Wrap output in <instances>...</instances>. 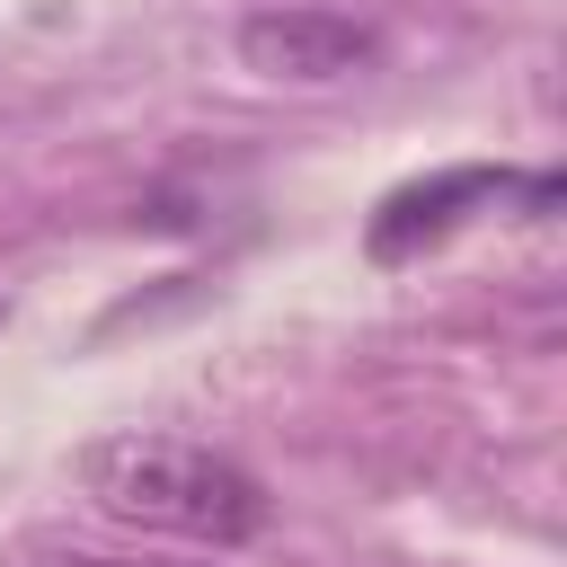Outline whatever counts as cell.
Segmentation results:
<instances>
[{
    "instance_id": "6da1fadb",
    "label": "cell",
    "mask_w": 567,
    "mask_h": 567,
    "mask_svg": "<svg viewBox=\"0 0 567 567\" xmlns=\"http://www.w3.org/2000/svg\"><path fill=\"white\" fill-rule=\"evenodd\" d=\"M80 478L89 496L115 514V523H142V532H177V540H204V549H239L266 532V478L213 443H186V434H106L80 452Z\"/></svg>"
},
{
    "instance_id": "7a4b0ae2",
    "label": "cell",
    "mask_w": 567,
    "mask_h": 567,
    "mask_svg": "<svg viewBox=\"0 0 567 567\" xmlns=\"http://www.w3.org/2000/svg\"><path fill=\"white\" fill-rule=\"evenodd\" d=\"M505 195H523V204L540 213V204H558V177H514V168H496V159H461V168L408 177V186L381 195V213L363 221V257H372V266H408V257H425L434 239H452L461 213L505 204Z\"/></svg>"
},
{
    "instance_id": "3957f363",
    "label": "cell",
    "mask_w": 567,
    "mask_h": 567,
    "mask_svg": "<svg viewBox=\"0 0 567 567\" xmlns=\"http://www.w3.org/2000/svg\"><path fill=\"white\" fill-rule=\"evenodd\" d=\"M381 53V35L346 9H310V0H275L239 18V62L266 80H346Z\"/></svg>"
},
{
    "instance_id": "277c9868",
    "label": "cell",
    "mask_w": 567,
    "mask_h": 567,
    "mask_svg": "<svg viewBox=\"0 0 567 567\" xmlns=\"http://www.w3.org/2000/svg\"><path fill=\"white\" fill-rule=\"evenodd\" d=\"M35 567H168V558H106V549H44Z\"/></svg>"
}]
</instances>
